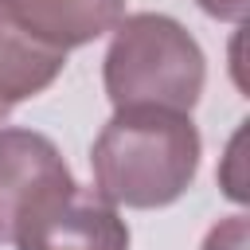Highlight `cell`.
Instances as JSON below:
<instances>
[{
	"mask_svg": "<svg viewBox=\"0 0 250 250\" xmlns=\"http://www.w3.org/2000/svg\"><path fill=\"white\" fill-rule=\"evenodd\" d=\"M199 152L203 141L191 113L113 109L90 148L94 191L113 207H168L191 188L199 172Z\"/></svg>",
	"mask_w": 250,
	"mask_h": 250,
	"instance_id": "6da1fadb",
	"label": "cell"
},
{
	"mask_svg": "<svg viewBox=\"0 0 250 250\" xmlns=\"http://www.w3.org/2000/svg\"><path fill=\"white\" fill-rule=\"evenodd\" d=\"M102 82L113 109L191 113L207 82V59L180 20L137 12L113 27Z\"/></svg>",
	"mask_w": 250,
	"mask_h": 250,
	"instance_id": "7a4b0ae2",
	"label": "cell"
},
{
	"mask_svg": "<svg viewBox=\"0 0 250 250\" xmlns=\"http://www.w3.org/2000/svg\"><path fill=\"white\" fill-rule=\"evenodd\" d=\"M16 250H129V223L94 188L74 180L39 195L8 230Z\"/></svg>",
	"mask_w": 250,
	"mask_h": 250,
	"instance_id": "3957f363",
	"label": "cell"
},
{
	"mask_svg": "<svg viewBox=\"0 0 250 250\" xmlns=\"http://www.w3.org/2000/svg\"><path fill=\"white\" fill-rule=\"evenodd\" d=\"M70 168L51 137L35 129H0V238L51 188L70 184Z\"/></svg>",
	"mask_w": 250,
	"mask_h": 250,
	"instance_id": "277c9868",
	"label": "cell"
},
{
	"mask_svg": "<svg viewBox=\"0 0 250 250\" xmlns=\"http://www.w3.org/2000/svg\"><path fill=\"white\" fill-rule=\"evenodd\" d=\"M4 8L39 43L62 55L102 39L125 16V0H4Z\"/></svg>",
	"mask_w": 250,
	"mask_h": 250,
	"instance_id": "5b68a950",
	"label": "cell"
},
{
	"mask_svg": "<svg viewBox=\"0 0 250 250\" xmlns=\"http://www.w3.org/2000/svg\"><path fill=\"white\" fill-rule=\"evenodd\" d=\"M66 66V55L39 43L0 0V109H16L20 102L43 94Z\"/></svg>",
	"mask_w": 250,
	"mask_h": 250,
	"instance_id": "8992f818",
	"label": "cell"
},
{
	"mask_svg": "<svg viewBox=\"0 0 250 250\" xmlns=\"http://www.w3.org/2000/svg\"><path fill=\"white\" fill-rule=\"evenodd\" d=\"M246 242H250L246 215H230V219H219L207 230V238H203L199 250H246Z\"/></svg>",
	"mask_w": 250,
	"mask_h": 250,
	"instance_id": "52a82bcc",
	"label": "cell"
},
{
	"mask_svg": "<svg viewBox=\"0 0 250 250\" xmlns=\"http://www.w3.org/2000/svg\"><path fill=\"white\" fill-rule=\"evenodd\" d=\"M211 20H223V23H242L246 20V4L250 0H195Z\"/></svg>",
	"mask_w": 250,
	"mask_h": 250,
	"instance_id": "ba28073f",
	"label": "cell"
},
{
	"mask_svg": "<svg viewBox=\"0 0 250 250\" xmlns=\"http://www.w3.org/2000/svg\"><path fill=\"white\" fill-rule=\"evenodd\" d=\"M4 121H8V109H0V125H4Z\"/></svg>",
	"mask_w": 250,
	"mask_h": 250,
	"instance_id": "9c48e42d",
	"label": "cell"
}]
</instances>
